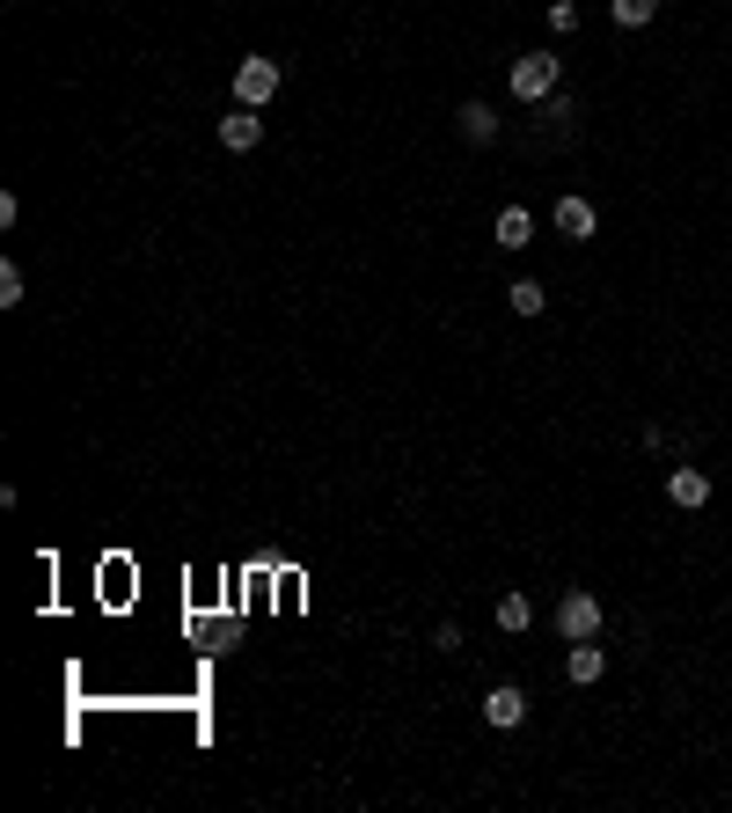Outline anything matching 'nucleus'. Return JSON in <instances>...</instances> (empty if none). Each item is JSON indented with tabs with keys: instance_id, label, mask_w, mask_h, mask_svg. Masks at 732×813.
<instances>
[{
	"instance_id": "obj_10",
	"label": "nucleus",
	"mask_w": 732,
	"mask_h": 813,
	"mask_svg": "<svg viewBox=\"0 0 732 813\" xmlns=\"http://www.w3.org/2000/svg\"><path fill=\"white\" fill-rule=\"evenodd\" d=\"M462 140H476V148L498 140V110H491V103H462Z\"/></svg>"
},
{
	"instance_id": "obj_9",
	"label": "nucleus",
	"mask_w": 732,
	"mask_h": 813,
	"mask_svg": "<svg viewBox=\"0 0 732 813\" xmlns=\"http://www.w3.org/2000/svg\"><path fill=\"white\" fill-rule=\"evenodd\" d=\"M593 205H586V198H557V235H571V243H586V235H593Z\"/></svg>"
},
{
	"instance_id": "obj_14",
	"label": "nucleus",
	"mask_w": 732,
	"mask_h": 813,
	"mask_svg": "<svg viewBox=\"0 0 732 813\" xmlns=\"http://www.w3.org/2000/svg\"><path fill=\"white\" fill-rule=\"evenodd\" d=\"M15 301H23V271L0 264V308H15Z\"/></svg>"
},
{
	"instance_id": "obj_7",
	"label": "nucleus",
	"mask_w": 732,
	"mask_h": 813,
	"mask_svg": "<svg viewBox=\"0 0 732 813\" xmlns=\"http://www.w3.org/2000/svg\"><path fill=\"white\" fill-rule=\"evenodd\" d=\"M601 667H609V660H601V645H593V638H571V652H564V674H571L579 690H586V682H601Z\"/></svg>"
},
{
	"instance_id": "obj_12",
	"label": "nucleus",
	"mask_w": 732,
	"mask_h": 813,
	"mask_svg": "<svg viewBox=\"0 0 732 813\" xmlns=\"http://www.w3.org/2000/svg\"><path fill=\"white\" fill-rule=\"evenodd\" d=\"M609 15H615V30H645L659 15V0H609Z\"/></svg>"
},
{
	"instance_id": "obj_6",
	"label": "nucleus",
	"mask_w": 732,
	"mask_h": 813,
	"mask_svg": "<svg viewBox=\"0 0 732 813\" xmlns=\"http://www.w3.org/2000/svg\"><path fill=\"white\" fill-rule=\"evenodd\" d=\"M666 498H674V506H688V514H696V506H710V476L704 469H674V476H666Z\"/></svg>"
},
{
	"instance_id": "obj_13",
	"label": "nucleus",
	"mask_w": 732,
	"mask_h": 813,
	"mask_svg": "<svg viewBox=\"0 0 732 813\" xmlns=\"http://www.w3.org/2000/svg\"><path fill=\"white\" fill-rule=\"evenodd\" d=\"M512 316H542V301H550V286H535V279H512Z\"/></svg>"
},
{
	"instance_id": "obj_5",
	"label": "nucleus",
	"mask_w": 732,
	"mask_h": 813,
	"mask_svg": "<svg viewBox=\"0 0 732 813\" xmlns=\"http://www.w3.org/2000/svg\"><path fill=\"white\" fill-rule=\"evenodd\" d=\"M491 243H498V249H528V243H535V213H528V205H506V213L491 221Z\"/></svg>"
},
{
	"instance_id": "obj_3",
	"label": "nucleus",
	"mask_w": 732,
	"mask_h": 813,
	"mask_svg": "<svg viewBox=\"0 0 732 813\" xmlns=\"http://www.w3.org/2000/svg\"><path fill=\"white\" fill-rule=\"evenodd\" d=\"M557 631H564V645H571V638H601V601H593V593H564V601H557Z\"/></svg>"
},
{
	"instance_id": "obj_1",
	"label": "nucleus",
	"mask_w": 732,
	"mask_h": 813,
	"mask_svg": "<svg viewBox=\"0 0 732 813\" xmlns=\"http://www.w3.org/2000/svg\"><path fill=\"white\" fill-rule=\"evenodd\" d=\"M271 96H279V59H243V67H235V103L264 110Z\"/></svg>"
},
{
	"instance_id": "obj_8",
	"label": "nucleus",
	"mask_w": 732,
	"mask_h": 813,
	"mask_svg": "<svg viewBox=\"0 0 732 813\" xmlns=\"http://www.w3.org/2000/svg\"><path fill=\"white\" fill-rule=\"evenodd\" d=\"M484 718L498 726V733H512V726L528 718V696H520V690H491V696H484Z\"/></svg>"
},
{
	"instance_id": "obj_4",
	"label": "nucleus",
	"mask_w": 732,
	"mask_h": 813,
	"mask_svg": "<svg viewBox=\"0 0 732 813\" xmlns=\"http://www.w3.org/2000/svg\"><path fill=\"white\" fill-rule=\"evenodd\" d=\"M257 140H264V118H257L249 103H243V110H227V118H220V148H227V154H249Z\"/></svg>"
},
{
	"instance_id": "obj_2",
	"label": "nucleus",
	"mask_w": 732,
	"mask_h": 813,
	"mask_svg": "<svg viewBox=\"0 0 732 813\" xmlns=\"http://www.w3.org/2000/svg\"><path fill=\"white\" fill-rule=\"evenodd\" d=\"M557 89V59L550 51H528V59H512V96L520 103H542Z\"/></svg>"
},
{
	"instance_id": "obj_11",
	"label": "nucleus",
	"mask_w": 732,
	"mask_h": 813,
	"mask_svg": "<svg viewBox=\"0 0 732 813\" xmlns=\"http://www.w3.org/2000/svg\"><path fill=\"white\" fill-rule=\"evenodd\" d=\"M528 623H535V601H528V593H506V601H498V631H506V638H520Z\"/></svg>"
}]
</instances>
